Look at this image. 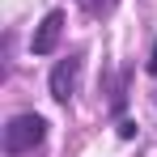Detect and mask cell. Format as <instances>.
Listing matches in <instances>:
<instances>
[{
	"mask_svg": "<svg viewBox=\"0 0 157 157\" xmlns=\"http://www.w3.org/2000/svg\"><path fill=\"white\" fill-rule=\"evenodd\" d=\"M47 136V119L43 115H13L9 128H4V153L9 157H21V153H34Z\"/></svg>",
	"mask_w": 157,
	"mask_h": 157,
	"instance_id": "6da1fadb",
	"label": "cell"
},
{
	"mask_svg": "<svg viewBox=\"0 0 157 157\" xmlns=\"http://www.w3.org/2000/svg\"><path fill=\"white\" fill-rule=\"evenodd\" d=\"M81 68H85V59L77 51L51 68V98L55 102H72V94H77V85H81Z\"/></svg>",
	"mask_w": 157,
	"mask_h": 157,
	"instance_id": "7a4b0ae2",
	"label": "cell"
},
{
	"mask_svg": "<svg viewBox=\"0 0 157 157\" xmlns=\"http://www.w3.org/2000/svg\"><path fill=\"white\" fill-rule=\"evenodd\" d=\"M59 34H64V13H59V9H51V13L38 21V30H34L30 51H34V55H51L55 47H59Z\"/></svg>",
	"mask_w": 157,
	"mask_h": 157,
	"instance_id": "3957f363",
	"label": "cell"
},
{
	"mask_svg": "<svg viewBox=\"0 0 157 157\" xmlns=\"http://www.w3.org/2000/svg\"><path fill=\"white\" fill-rule=\"evenodd\" d=\"M115 4H119V0H81V9H85L94 21H98V17H110V13H115Z\"/></svg>",
	"mask_w": 157,
	"mask_h": 157,
	"instance_id": "277c9868",
	"label": "cell"
},
{
	"mask_svg": "<svg viewBox=\"0 0 157 157\" xmlns=\"http://www.w3.org/2000/svg\"><path fill=\"white\" fill-rule=\"evenodd\" d=\"M132 136H136V123L123 119V123H119V140H132Z\"/></svg>",
	"mask_w": 157,
	"mask_h": 157,
	"instance_id": "5b68a950",
	"label": "cell"
},
{
	"mask_svg": "<svg viewBox=\"0 0 157 157\" xmlns=\"http://www.w3.org/2000/svg\"><path fill=\"white\" fill-rule=\"evenodd\" d=\"M149 72L157 77V47H153V55H149Z\"/></svg>",
	"mask_w": 157,
	"mask_h": 157,
	"instance_id": "8992f818",
	"label": "cell"
}]
</instances>
